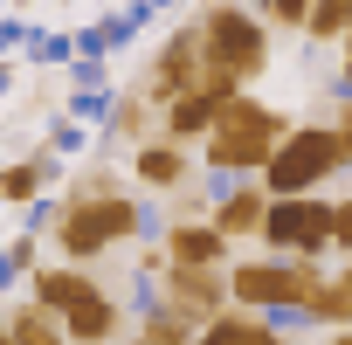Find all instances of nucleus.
Masks as SVG:
<instances>
[{
    "label": "nucleus",
    "mask_w": 352,
    "mask_h": 345,
    "mask_svg": "<svg viewBox=\"0 0 352 345\" xmlns=\"http://www.w3.org/2000/svg\"><path fill=\"white\" fill-rule=\"evenodd\" d=\"M28 263H35V242H28V235H14V242H8V269H14V276H28Z\"/></svg>",
    "instance_id": "nucleus-22"
},
{
    "label": "nucleus",
    "mask_w": 352,
    "mask_h": 345,
    "mask_svg": "<svg viewBox=\"0 0 352 345\" xmlns=\"http://www.w3.org/2000/svg\"><path fill=\"white\" fill-rule=\"evenodd\" d=\"M338 131H345V152H352V97H345V111H338Z\"/></svg>",
    "instance_id": "nucleus-23"
},
{
    "label": "nucleus",
    "mask_w": 352,
    "mask_h": 345,
    "mask_svg": "<svg viewBox=\"0 0 352 345\" xmlns=\"http://www.w3.org/2000/svg\"><path fill=\"white\" fill-rule=\"evenodd\" d=\"M338 283H345V290H352V256H345V269H338Z\"/></svg>",
    "instance_id": "nucleus-24"
},
{
    "label": "nucleus",
    "mask_w": 352,
    "mask_h": 345,
    "mask_svg": "<svg viewBox=\"0 0 352 345\" xmlns=\"http://www.w3.org/2000/svg\"><path fill=\"white\" fill-rule=\"evenodd\" d=\"M28 297L69 318L76 304H90V297H104V290H97V276H90L83 263H49V269H35V276H28Z\"/></svg>",
    "instance_id": "nucleus-9"
},
{
    "label": "nucleus",
    "mask_w": 352,
    "mask_h": 345,
    "mask_svg": "<svg viewBox=\"0 0 352 345\" xmlns=\"http://www.w3.org/2000/svg\"><path fill=\"white\" fill-rule=\"evenodd\" d=\"M8 345H69V324H63V311H49L35 297H14L8 304Z\"/></svg>",
    "instance_id": "nucleus-12"
},
{
    "label": "nucleus",
    "mask_w": 352,
    "mask_h": 345,
    "mask_svg": "<svg viewBox=\"0 0 352 345\" xmlns=\"http://www.w3.org/2000/svg\"><path fill=\"white\" fill-rule=\"evenodd\" d=\"M63 324H69V345H104V338L124 331V311H118V297H90V304H76Z\"/></svg>",
    "instance_id": "nucleus-15"
},
{
    "label": "nucleus",
    "mask_w": 352,
    "mask_h": 345,
    "mask_svg": "<svg viewBox=\"0 0 352 345\" xmlns=\"http://www.w3.org/2000/svg\"><path fill=\"white\" fill-rule=\"evenodd\" d=\"M304 35H311V42H345V35H352V0H318Z\"/></svg>",
    "instance_id": "nucleus-18"
},
{
    "label": "nucleus",
    "mask_w": 352,
    "mask_h": 345,
    "mask_svg": "<svg viewBox=\"0 0 352 345\" xmlns=\"http://www.w3.org/2000/svg\"><path fill=\"white\" fill-rule=\"evenodd\" d=\"M331 221H338V201H318V194L270 201L263 249H276V256H324L331 249Z\"/></svg>",
    "instance_id": "nucleus-5"
},
{
    "label": "nucleus",
    "mask_w": 352,
    "mask_h": 345,
    "mask_svg": "<svg viewBox=\"0 0 352 345\" xmlns=\"http://www.w3.org/2000/svg\"><path fill=\"white\" fill-rule=\"evenodd\" d=\"M201 345H283V331H276V318H263V311H221L214 324H201Z\"/></svg>",
    "instance_id": "nucleus-13"
},
{
    "label": "nucleus",
    "mask_w": 352,
    "mask_h": 345,
    "mask_svg": "<svg viewBox=\"0 0 352 345\" xmlns=\"http://www.w3.org/2000/svg\"><path fill=\"white\" fill-rule=\"evenodd\" d=\"M263 221H270V187H221L214 194V228L228 242H263Z\"/></svg>",
    "instance_id": "nucleus-8"
},
{
    "label": "nucleus",
    "mask_w": 352,
    "mask_h": 345,
    "mask_svg": "<svg viewBox=\"0 0 352 345\" xmlns=\"http://www.w3.org/2000/svg\"><path fill=\"white\" fill-rule=\"evenodd\" d=\"M338 166H352L345 131H338V124H297V131L276 145V159L263 166V187H270V201H290V194H311L318 180H331Z\"/></svg>",
    "instance_id": "nucleus-3"
},
{
    "label": "nucleus",
    "mask_w": 352,
    "mask_h": 345,
    "mask_svg": "<svg viewBox=\"0 0 352 345\" xmlns=\"http://www.w3.org/2000/svg\"><path fill=\"white\" fill-rule=\"evenodd\" d=\"M201 63H208V35H201V21L173 28V35H166V49L152 56V76H145V90H138V97H152V111H166V104L194 97Z\"/></svg>",
    "instance_id": "nucleus-6"
},
{
    "label": "nucleus",
    "mask_w": 352,
    "mask_h": 345,
    "mask_svg": "<svg viewBox=\"0 0 352 345\" xmlns=\"http://www.w3.org/2000/svg\"><path fill=\"white\" fill-rule=\"evenodd\" d=\"M49 180H56V159H49V152H35V159H14V166H8V201H14V208H28V201H35Z\"/></svg>",
    "instance_id": "nucleus-16"
},
{
    "label": "nucleus",
    "mask_w": 352,
    "mask_h": 345,
    "mask_svg": "<svg viewBox=\"0 0 352 345\" xmlns=\"http://www.w3.org/2000/svg\"><path fill=\"white\" fill-rule=\"evenodd\" d=\"M56 249H63V263H97L111 242H131L138 228H145V208L131 201V194H104V201H90V194H69L63 208H56Z\"/></svg>",
    "instance_id": "nucleus-2"
},
{
    "label": "nucleus",
    "mask_w": 352,
    "mask_h": 345,
    "mask_svg": "<svg viewBox=\"0 0 352 345\" xmlns=\"http://www.w3.org/2000/svg\"><path fill=\"white\" fill-rule=\"evenodd\" d=\"M0 345H8V338H0Z\"/></svg>",
    "instance_id": "nucleus-26"
},
{
    "label": "nucleus",
    "mask_w": 352,
    "mask_h": 345,
    "mask_svg": "<svg viewBox=\"0 0 352 345\" xmlns=\"http://www.w3.org/2000/svg\"><path fill=\"white\" fill-rule=\"evenodd\" d=\"M145 111H152V97H124L118 111H111V138H124V145H145Z\"/></svg>",
    "instance_id": "nucleus-19"
},
{
    "label": "nucleus",
    "mask_w": 352,
    "mask_h": 345,
    "mask_svg": "<svg viewBox=\"0 0 352 345\" xmlns=\"http://www.w3.org/2000/svg\"><path fill=\"white\" fill-rule=\"evenodd\" d=\"M331 249H338V256H352V194L338 201V221H331Z\"/></svg>",
    "instance_id": "nucleus-21"
},
{
    "label": "nucleus",
    "mask_w": 352,
    "mask_h": 345,
    "mask_svg": "<svg viewBox=\"0 0 352 345\" xmlns=\"http://www.w3.org/2000/svg\"><path fill=\"white\" fill-rule=\"evenodd\" d=\"M297 124L276 111V104H263V97H235L221 118H214V138H208V166L214 172H256L263 180V166L276 159V145L290 138Z\"/></svg>",
    "instance_id": "nucleus-1"
},
{
    "label": "nucleus",
    "mask_w": 352,
    "mask_h": 345,
    "mask_svg": "<svg viewBox=\"0 0 352 345\" xmlns=\"http://www.w3.org/2000/svg\"><path fill=\"white\" fill-rule=\"evenodd\" d=\"M228 235L214 228V221H173L166 228V256L173 263H187V269H228Z\"/></svg>",
    "instance_id": "nucleus-10"
},
{
    "label": "nucleus",
    "mask_w": 352,
    "mask_h": 345,
    "mask_svg": "<svg viewBox=\"0 0 352 345\" xmlns=\"http://www.w3.org/2000/svg\"><path fill=\"white\" fill-rule=\"evenodd\" d=\"M214 104L208 97H180V104H166L159 111V138H173V145H208L214 138Z\"/></svg>",
    "instance_id": "nucleus-14"
},
{
    "label": "nucleus",
    "mask_w": 352,
    "mask_h": 345,
    "mask_svg": "<svg viewBox=\"0 0 352 345\" xmlns=\"http://www.w3.org/2000/svg\"><path fill=\"white\" fill-rule=\"evenodd\" d=\"M263 8H270L276 28H311V8H318V0H263Z\"/></svg>",
    "instance_id": "nucleus-20"
},
{
    "label": "nucleus",
    "mask_w": 352,
    "mask_h": 345,
    "mask_svg": "<svg viewBox=\"0 0 352 345\" xmlns=\"http://www.w3.org/2000/svg\"><path fill=\"white\" fill-rule=\"evenodd\" d=\"M345 83H352V35H345Z\"/></svg>",
    "instance_id": "nucleus-25"
},
{
    "label": "nucleus",
    "mask_w": 352,
    "mask_h": 345,
    "mask_svg": "<svg viewBox=\"0 0 352 345\" xmlns=\"http://www.w3.org/2000/svg\"><path fill=\"white\" fill-rule=\"evenodd\" d=\"M235 269V263H228ZM228 269H187V263H173L159 283H166V297L159 304H173L180 318H194V324H214L221 311H235V290H228Z\"/></svg>",
    "instance_id": "nucleus-7"
},
{
    "label": "nucleus",
    "mask_w": 352,
    "mask_h": 345,
    "mask_svg": "<svg viewBox=\"0 0 352 345\" xmlns=\"http://www.w3.org/2000/svg\"><path fill=\"white\" fill-rule=\"evenodd\" d=\"M131 180L145 194H180L187 187V145H173V138H145L131 152Z\"/></svg>",
    "instance_id": "nucleus-11"
},
{
    "label": "nucleus",
    "mask_w": 352,
    "mask_h": 345,
    "mask_svg": "<svg viewBox=\"0 0 352 345\" xmlns=\"http://www.w3.org/2000/svg\"><path fill=\"white\" fill-rule=\"evenodd\" d=\"M201 35H208V56L228 63L242 83L270 69V28H263L249 8H235V0H214V8L201 14Z\"/></svg>",
    "instance_id": "nucleus-4"
},
{
    "label": "nucleus",
    "mask_w": 352,
    "mask_h": 345,
    "mask_svg": "<svg viewBox=\"0 0 352 345\" xmlns=\"http://www.w3.org/2000/svg\"><path fill=\"white\" fill-rule=\"evenodd\" d=\"M304 318H311V324H331V331H352V290L331 276V283H324V290L304 304Z\"/></svg>",
    "instance_id": "nucleus-17"
}]
</instances>
